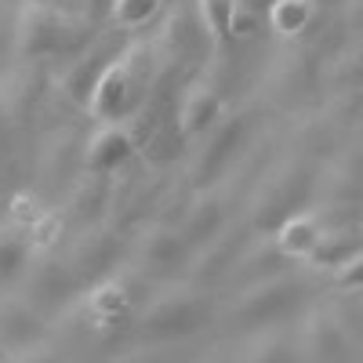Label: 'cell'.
Returning <instances> with one entry per match:
<instances>
[{
    "instance_id": "obj_8",
    "label": "cell",
    "mask_w": 363,
    "mask_h": 363,
    "mask_svg": "<svg viewBox=\"0 0 363 363\" xmlns=\"http://www.w3.org/2000/svg\"><path fill=\"white\" fill-rule=\"evenodd\" d=\"M84 320L91 330H116L120 323L135 320V291L128 287V280L102 277L95 284H87L84 291Z\"/></svg>"
},
{
    "instance_id": "obj_15",
    "label": "cell",
    "mask_w": 363,
    "mask_h": 363,
    "mask_svg": "<svg viewBox=\"0 0 363 363\" xmlns=\"http://www.w3.org/2000/svg\"><path fill=\"white\" fill-rule=\"evenodd\" d=\"M164 11V0H109L106 22L116 33H142L145 26H153Z\"/></svg>"
},
{
    "instance_id": "obj_18",
    "label": "cell",
    "mask_w": 363,
    "mask_h": 363,
    "mask_svg": "<svg viewBox=\"0 0 363 363\" xmlns=\"http://www.w3.org/2000/svg\"><path fill=\"white\" fill-rule=\"evenodd\" d=\"M313 18V4L309 0H272L269 8V26L277 29L280 37H294L309 26Z\"/></svg>"
},
{
    "instance_id": "obj_16",
    "label": "cell",
    "mask_w": 363,
    "mask_h": 363,
    "mask_svg": "<svg viewBox=\"0 0 363 363\" xmlns=\"http://www.w3.org/2000/svg\"><path fill=\"white\" fill-rule=\"evenodd\" d=\"M240 0H196V22L200 33L211 44H233V26H236Z\"/></svg>"
},
{
    "instance_id": "obj_13",
    "label": "cell",
    "mask_w": 363,
    "mask_h": 363,
    "mask_svg": "<svg viewBox=\"0 0 363 363\" xmlns=\"http://www.w3.org/2000/svg\"><path fill=\"white\" fill-rule=\"evenodd\" d=\"M178 229L182 236L193 244V251H203L207 244H215V240L225 233V200L218 193H196L186 207V215L178 218Z\"/></svg>"
},
{
    "instance_id": "obj_14",
    "label": "cell",
    "mask_w": 363,
    "mask_h": 363,
    "mask_svg": "<svg viewBox=\"0 0 363 363\" xmlns=\"http://www.w3.org/2000/svg\"><path fill=\"white\" fill-rule=\"evenodd\" d=\"M29 262H33V247H29L26 229L0 218V287H15Z\"/></svg>"
},
{
    "instance_id": "obj_9",
    "label": "cell",
    "mask_w": 363,
    "mask_h": 363,
    "mask_svg": "<svg viewBox=\"0 0 363 363\" xmlns=\"http://www.w3.org/2000/svg\"><path fill=\"white\" fill-rule=\"evenodd\" d=\"M116 55H120V40H113V37H99V40L84 44V48L69 58L66 77H62V91H66V99H69L77 109L87 106L91 87H95V80L102 77V69L113 62Z\"/></svg>"
},
{
    "instance_id": "obj_7",
    "label": "cell",
    "mask_w": 363,
    "mask_h": 363,
    "mask_svg": "<svg viewBox=\"0 0 363 363\" xmlns=\"http://www.w3.org/2000/svg\"><path fill=\"white\" fill-rule=\"evenodd\" d=\"M138 153L135 128L116 120V124H99L84 142V174H102L113 178L116 171H124Z\"/></svg>"
},
{
    "instance_id": "obj_6",
    "label": "cell",
    "mask_w": 363,
    "mask_h": 363,
    "mask_svg": "<svg viewBox=\"0 0 363 363\" xmlns=\"http://www.w3.org/2000/svg\"><path fill=\"white\" fill-rule=\"evenodd\" d=\"M244 131H247V120L233 113V116H222L218 124L200 138L196 160H193V186L196 189L215 186V182L229 171L240 142H244Z\"/></svg>"
},
{
    "instance_id": "obj_2",
    "label": "cell",
    "mask_w": 363,
    "mask_h": 363,
    "mask_svg": "<svg viewBox=\"0 0 363 363\" xmlns=\"http://www.w3.org/2000/svg\"><path fill=\"white\" fill-rule=\"evenodd\" d=\"M145 99H149V51L142 44H128L95 80L84 113L95 124H116V120L131 124L145 109Z\"/></svg>"
},
{
    "instance_id": "obj_12",
    "label": "cell",
    "mask_w": 363,
    "mask_h": 363,
    "mask_svg": "<svg viewBox=\"0 0 363 363\" xmlns=\"http://www.w3.org/2000/svg\"><path fill=\"white\" fill-rule=\"evenodd\" d=\"M116 258H120V236L109 229H84V236L73 244L69 265L80 277V284H95L102 277L116 272Z\"/></svg>"
},
{
    "instance_id": "obj_3",
    "label": "cell",
    "mask_w": 363,
    "mask_h": 363,
    "mask_svg": "<svg viewBox=\"0 0 363 363\" xmlns=\"http://www.w3.org/2000/svg\"><path fill=\"white\" fill-rule=\"evenodd\" d=\"M211 320V301L200 284L193 280H178L164 284L160 294H153L145 306L135 313V330L145 342H186L207 327Z\"/></svg>"
},
{
    "instance_id": "obj_11",
    "label": "cell",
    "mask_w": 363,
    "mask_h": 363,
    "mask_svg": "<svg viewBox=\"0 0 363 363\" xmlns=\"http://www.w3.org/2000/svg\"><path fill=\"white\" fill-rule=\"evenodd\" d=\"M48 335V316L33 309L22 294L0 298V349L22 352V349H37Z\"/></svg>"
},
{
    "instance_id": "obj_19",
    "label": "cell",
    "mask_w": 363,
    "mask_h": 363,
    "mask_svg": "<svg viewBox=\"0 0 363 363\" xmlns=\"http://www.w3.org/2000/svg\"><path fill=\"white\" fill-rule=\"evenodd\" d=\"M62 233H66V218H62V211H55V207H44V215L26 229L33 255H48V251H55V247H58V240H62Z\"/></svg>"
},
{
    "instance_id": "obj_10",
    "label": "cell",
    "mask_w": 363,
    "mask_h": 363,
    "mask_svg": "<svg viewBox=\"0 0 363 363\" xmlns=\"http://www.w3.org/2000/svg\"><path fill=\"white\" fill-rule=\"evenodd\" d=\"M222 116H225L222 91L215 84H203V80L182 91V99L174 106V124H178V131H182L186 142H200Z\"/></svg>"
},
{
    "instance_id": "obj_17",
    "label": "cell",
    "mask_w": 363,
    "mask_h": 363,
    "mask_svg": "<svg viewBox=\"0 0 363 363\" xmlns=\"http://www.w3.org/2000/svg\"><path fill=\"white\" fill-rule=\"evenodd\" d=\"M277 244L284 255L291 258H309L320 251V233H316V222L313 218H287L277 233Z\"/></svg>"
},
{
    "instance_id": "obj_5",
    "label": "cell",
    "mask_w": 363,
    "mask_h": 363,
    "mask_svg": "<svg viewBox=\"0 0 363 363\" xmlns=\"http://www.w3.org/2000/svg\"><path fill=\"white\" fill-rule=\"evenodd\" d=\"M18 284H22V298L33 309H40L48 320L62 313L84 287L80 277L73 272V265L62 262V258H55V251L33 255V262H29V269L22 272Z\"/></svg>"
},
{
    "instance_id": "obj_4",
    "label": "cell",
    "mask_w": 363,
    "mask_h": 363,
    "mask_svg": "<svg viewBox=\"0 0 363 363\" xmlns=\"http://www.w3.org/2000/svg\"><path fill=\"white\" fill-rule=\"evenodd\" d=\"M193 244L182 236L178 225L167 222H153L138 233V244H135V265L142 277H149L153 284H178V280H189L193 272Z\"/></svg>"
},
{
    "instance_id": "obj_1",
    "label": "cell",
    "mask_w": 363,
    "mask_h": 363,
    "mask_svg": "<svg viewBox=\"0 0 363 363\" xmlns=\"http://www.w3.org/2000/svg\"><path fill=\"white\" fill-rule=\"evenodd\" d=\"M87 15H73L48 0H26L15 18V58L29 66L55 62V58H73L87 44Z\"/></svg>"
},
{
    "instance_id": "obj_20",
    "label": "cell",
    "mask_w": 363,
    "mask_h": 363,
    "mask_svg": "<svg viewBox=\"0 0 363 363\" xmlns=\"http://www.w3.org/2000/svg\"><path fill=\"white\" fill-rule=\"evenodd\" d=\"M40 215H44V203H40V196H37V193H29V189L11 193V196H8V203H4V218H8L11 225H18V229H29Z\"/></svg>"
}]
</instances>
